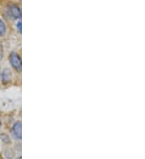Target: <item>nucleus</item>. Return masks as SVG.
I'll return each instance as SVG.
<instances>
[{
	"mask_svg": "<svg viewBox=\"0 0 145 159\" xmlns=\"http://www.w3.org/2000/svg\"><path fill=\"white\" fill-rule=\"evenodd\" d=\"M16 27H17V30H18V31H19V33H21L22 25H21V21H20V20H19V21L16 23Z\"/></svg>",
	"mask_w": 145,
	"mask_h": 159,
	"instance_id": "obj_6",
	"label": "nucleus"
},
{
	"mask_svg": "<svg viewBox=\"0 0 145 159\" xmlns=\"http://www.w3.org/2000/svg\"><path fill=\"white\" fill-rule=\"evenodd\" d=\"M12 134L13 137L16 139H21L22 132H21V122L20 121H16L12 126Z\"/></svg>",
	"mask_w": 145,
	"mask_h": 159,
	"instance_id": "obj_3",
	"label": "nucleus"
},
{
	"mask_svg": "<svg viewBox=\"0 0 145 159\" xmlns=\"http://www.w3.org/2000/svg\"><path fill=\"white\" fill-rule=\"evenodd\" d=\"M2 125V121H1V120H0V126Z\"/></svg>",
	"mask_w": 145,
	"mask_h": 159,
	"instance_id": "obj_9",
	"label": "nucleus"
},
{
	"mask_svg": "<svg viewBox=\"0 0 145 159\" xmlns=\"http://www.w3.org/2000/svg\"><path fill=\"white\" fill-rule=\"evenodd\" d=\"M6 31H7V27H6V24L2 21L1 19H0V35L2 36L6 34Z\"/></svg>",
	"mask_w": 145,
	"mask_h": 159,
	"instance_id": "obj_5",
	"label": "nucleus"
},
{
	"mask_svg": "<svg viewBox=\"0 0 145 159\" xmlns=\"http://www.w3.org/2000/svg\"><path fill=\"white\" fill-rule=\"evenodd\" d=\"M0 77H1V71H0Z\"/></svg>",
	"mask_w": 145,
	"mask_h": 159,
	"instance_id": "obj_10",
	"label": "nucleus"
},
{
	"mask_svg": "<svg viewBox=\"0 0 145 159\" xmlns=\"http://www.w3.org/2000/svg\"><path fill=\"white\" fill-rule=\"evenodd\" d=\"M8 11H9L10 16H12L13 19H20L21 18V10L20 8L16 5V4H12L8 7Z\"/></svg>",
	"mask_w": 145,
	"mask_h": 159,
	"instance_id": "obj_2",
	"label": "nucleus"
},
{
	"mask_svg": "<svg viewBox=\"0 0 145 159\" xmlns=\"http://www.w3.org/2000/svg\"><path fill=\"white\" fill-rule=\"evenodd\" d=\"M11 78H12V73H11V71L8 68L3 70V72L2 73V81L3 84H7L8 82L11 80Z\"/></svg>",
	"mask_w": 145,
	"mask_h": 159,
	"instance_id": "obj_4",
	"label": "nucleus"
},
{
	"mask_svg": "<svg viewBox=\"0 0 145 159\" xmlns=\"http://www.w3.org/2000/svg\"><path fill=\"white\" fill-rule=\"evenodd\" d=\"M10 63L12 64V66L13 68L17 72H20L22 68V62H21V58L19 57V55L15 52H12L10 54L9 57Z\"/></svg>",
	"mask_w": 145,
	"mask_h": 159,
	"instance_id": "obj_1",
	"label": "nucleus"
},
{
	"mask_svg": "<svg viewBox=\"0 0 145 159\" xmlns=\"http://www.w3.org/2000/svg\"><path fill=\"white\" fill-rule=\"evenodd\" d=\"M0 137H1V139H2L3 141H5V139H7V141H9V138H8V137L7 136V135H5V134H2V135H0Z\"/></svg>",
	"mask_w": 145,
	"mask_h": 159,
	"instance_id": "obj_7",
	"label": "nucleus"
},
{
	"mask_svg": "<svg viewBox=\"0 0 145 159\" xmlns=\"http://www.w3.org/2000/svg\"><path fill=\"white\" fill-rule=\"evenodd\" d=\"M2 47L0 46V61L2 60Z\"/></svg>",
	"mask_w": 145,
	"mask_h": 159,
	"instance_id": "obj_8",
	"label": "nucleus"
}]
</instances>
